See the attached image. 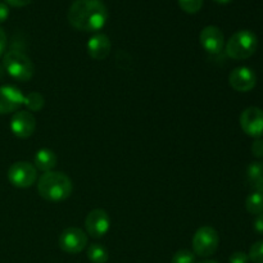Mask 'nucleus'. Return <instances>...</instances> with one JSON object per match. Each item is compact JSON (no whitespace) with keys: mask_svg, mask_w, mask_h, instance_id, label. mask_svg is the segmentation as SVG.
Returning a JSON list of instances; mask_svg holds the SVG:
<instances>
[{"mask_svg":"<svg viewBox=\"0 0 263 263\" xmlns=\"http://www.w3.org/2000/svg\"><path fill=\"white\" fill-rule=\"evenodd\" d=\"M68 22L84 32H97L108 21V9L102 0H74L68 9Z\"/></svg>","mask_w":263,"mask_h":263,"instance_id":"nucleus-1","label":"nucleus"},{"mask_svg":"<svg viewBox=\"0 0 263 263\" xmlns=\"http://www.w3.org/2000/svg\"><path fill=\"white\" fill-rule=\"evenodd\" d=\"M37 192L49 202H62L72 194V181L63 172H45L39 179Z\"/></svg>","mask_w":263,"mask_h":263,"instance_id":"nucleus-2","label":"nucleus"},{"mask_svg":"<svg viewBox=\"0 0 263 263\" xmlns=\"http://www.w3.org/2000/svg\"><path fill=\"white\" fill-rule=\"evenodd\" d=\"M258 48V39L256 33L249 30H240L234 33L225 45V51L231 59L244 61L256 53Z\"/></svg>","mask_w":263,"mask_h":263,"instance_id":"nucleus-3","label":"nucleus"},{"mask_svg":"<svg viewBox=\"0 0 263 263\" xmlns=\"http://www.w3.org/2000/svg\"><path fill=\"white\" fill-rule=\"evenodd\" d=\"M3 64L8 74L17 81H28L35 73V66L31 59L18 50L8 51L3 58Z\"/></svg>","mask_w":263,"mask_h":263,"instance_id":"nucleus-4","label":"nucleus"},{"mask_svg":"<svg viewBox=\"0 0 263 263\" xmlns=\"http://www.w3.org/2000/svg\"><path fill=\"white\" fill-rule=\"evenodd\" d=\"M218 246H220V236L217 230L212 226H202L195 231L193 236V251L194 254L202 258H207L215 254Z\"/></svg>","mask_w":263,"mask_h":263,"instance_id":"nucleus-5","label":"nucleus"},{"mask_svg":"<svg viewBox=\"0 0 263 263\" xmlns=\"http://www.w3.org/2000/svg\"><path fill=\"white\" fill-rule=\"evenodd\" d=\"M8 180L13 186L26 189L32 186L37 180V170L28 162H15L8 170Z\"/></svg>","mask_w":263,"mask_h":263,"instance_id":"nucleus-6","label":"nucleus"},{"mask_svg":"<svg viewBox=\"0 0 263 263\" xmlns=\"http://www.w3.org/2000/svg\"><path fill=\"white\" fill-rule=\"evenodd\" d=\"M59 248L69 254H77L87 246V234L79 228H68L59 235Z\"/></svg>","mask_w":263,"mask_h":263,"instance_id":"nucleus-7","label":"nucleus"},{"mask_svg":"<svg viewBox=\"0 0 263 263\" xmlns=\"http://www.w3.org/2000/svg\"><path fill=\"white\" fill-rule=\"evenodd\" d=\"M240 127L248 136L261 139L263 136V109L258 107H248L240 115Z\"/></svg>","mask_w":263,"mask_h":263,"instance_id":"nucleus-8","label":"nucleus"},{"mask_svg":"<svg viewBox=\"0 0 263 263\" xmlns=\"http://www.w3.org/2000/svg\"><path fill=\"white\" fill-rule=\"evenodd\" d=\"M85 228H86L87 235H90L91 238H103L104 235H107L110 229L109 216L104 210H100V208L90 211L85 220Z\"/></svg>","mask_w":263,"mask_h":263,"instance_id":"nucleus-9","label":"nucleus"},{"mask_svg":"<svg viewBox=\"0 0 263 263\" xmlns=\"http://www.w3.org/2000/svg\"><path fill=\"white\" fill-rule=\"evenodd\" d=\"M36 130V118L28 110H17L10 120V131L20 139H27Z\"/></svg>","mask_w":263,"mask_h":263,"instance_id":"nucleus-10","label":"nucleus"},{"mask_svg":"<svg viewBox=\"0 0 263 263\" xmlns=\"http://www.w3.org/2000/svg\"><path fill=\"white\" fill-rule=\"evenodd\" d=\"M199 43L208 54H220L225 46V35L216 26H207L199 33Z\"/></svg>","mask_w":263,"mask_h":263,"instance_id":"nucleus-11","label":"nucleus"},{"mask_svg":"<svg viewBox=\"0 0 263 263\" xmlns=\"http://www.w3.org/2000/svg\"><path fill=\"white\" fill-rule=\"evenodd\" d=\"M25 104V95L18 87L12 85L0 86V115L17 112Z\"/></svg>","mask_w":263,"mask_h":263,"instance_id":"nucleus-12","label":"nucleus"},{"mask_svg":"<svg viewBox=\"0 0 263 263\" xmlns=\"http://www.w3.org/2000/svg\"><path fill=\"white\" fill-rule=\"evenodd\" d=\"M229 84L235 91L248 92L256 86L257 76L249 67H238L229 74Z\"/></svg>","mask_w":263,"mask_h":263,"instance_id":"nucleus-13","label":"nucleus"},{"mask_svg":"<svg viewBox=\"0 0 263 263\" xmlns=\"http://www.w3.org/2000/svg\"><path fill=\"white\" fill-rule=\"evenodd\" d=\"M112 43L105 33H95L87 41V53L95 61H104L110 54Z\"/></svg>","mask_w":263,"mask_h":263,"instance_id":"nucleus-14","label":"nucleus"},{"mask_svg":"<svg viewBox=\"0 0 263 263\" xmlns=\"http://www.w3.org/2000/svg\"><path fill=\"white\" fill-rule=\"evenodd\" d=\"M57 161H58V158H57L55 153L49 148H43L37 151L35 154V158H33L36 170H40L43 172L53 171L57 166Z\"/></svg>","mask_w":263,"mask_h":263,"instance_id":"nucleus-15","label":"nucleus"},{"mask_svg":"<svg viewBox=\"0 0 263 263\" xmlns=\"http://www.w3.org/2000/svg\"><path fill=\"white\" fill-rule=\"evenodd\" d=\"M247 180L254 192L263 194V162H252L247 168Z\"/></svg>","mask_w":263,"mask_h":263,"instance_id":"nucleus-16","label":"nucleus"},{"mask_svg":"<svg viewBox=\"0 0 263 263\" xmlns=\"http://www.w3.org/2000/svg\"><path fill=\"white\" fill-rule=\"evenodd\" d=\"M246 210L251 215H261L263 213V194L262 193L253 192L246 199Z\"/></svg>","mask_w":263,"mask_h":263,"instance_id":"nucleus-17","label":"nucleus"},{"mask_svg":"<svg viewBox=\"0 0 263 263\" xmlns=\"http://www.w3.org/2000/svg\"><path fill=\"white\" fill-rule=\"evenodd\" d=\"M87 258L92 263H107L109 259V253L105 247L94 243L90 244L89 249H87Z\"/></svg>","mask_w":263,"mask_h":263,"instance_id":"nucleus-18","label":"nucleus"},{"mask_svg":"<svg viewBox=\"0 0 263 263\" xmlns=\"http://www.w3.org/2000/svg\"><path fill=\"white\" fill-rule=\"evenodd\" d=\"M44 104H45V99H44L43 95L40 92H30L27 97H25V104L28 108L30 112H39V110L43 109Z\"/></svg>","mask_w":263,"mask_h":263,"instance_id":"nucleus-19","label":"nucleus"},{"mask_svg":"<svg viewBox=\"0 0 263 263\" xmlns=\"http://www.w3.org/2000/svg\"><path fill=\"white\" fill-rule=\"evenodd\" d=\"M180 8L187 14H195L203 7V0H177Z\"/></svg>","mask_w":263,"mask_h":263,"instance_id":"nucleus-20","label":"nucleus"},{"mask_svg":"<svg viewBox=\"0 0 263 263\" xmlns=\"http://www.w3.org/2000/svg\"><path fill=\"white\" fill-rule=\"evenodd\" d=\"M171 263H195L194 252L189 249H180L174 254Z\"/></svg>","mask_w":263,"mask_h":263,"instance_id":"nucleus-21","label":"nucleus"},{"mask_svg":"<svg viewBox=\"0 0 263 263\" xmlns=\"http://www.w3.org/2000/svg\"><path fill=\"white\" fill-rule=\"evenodd\" d=\"M249 261L253 263H263V240H258L249 249Z\"/></svg>","mask_w":263,"mask_h":263,"instance_id":"nucleus-22","label":"nucleus"},{"mask_svg":"<svg viewBox=\"0 0 263 263\" xmlns=\"http://www.w3.org/2000/svg\"><path fill=\"white\" fill-rule=\"evenodd\" d=\"M230 263H249V257L248 254L244 253V252H235L230 256L229 259Z\"/></svg>","mask_w":263,"mask_h":263,"instance_id":"nucleus-23","label":"nucleus"},{"mask_svg":"<svg viewBox=\"0 0 263 263\" xmlns=\"http://www.w3.org/2000/svg\"><path fill=\"white\" fill-rule=\"evenodd\" d=\"M252 153L257 158H263V140L262 139H257L254 143L252 144Z\"/></svg>","mask_w":263,"mask_h":263,"instance_id":"nucleus-24","label":"nucleus"},{"mask_svg":"<svg viewBox=\"0 0 263 263\" xmlns=\"http://www.w3.org/2000/svg\"><path fill=\"white\" fill-rule=\"evenodd\" d=\"M9 17V8L4 3H0V23L5 22Z\"/></svg>","mask_w":263,"mask_h":263,"instance_id":"nucleus-25","label":"nucleus"},{"mask_svg":"<svg viewBox=\"0 0 263 263\" xmlns=\"http://www.w3.org/2000/svg\"><path fill=\"white\" fill-rule=\"evenodd\" d=\"M10 7H14V8H22L26 7V5L31 4L32 0H5Z\"/></svg>","mask_w":263,"mask_h":263,"instance_id":"nucleus-26","label":"nucleus"},{"mask_svg":"<svg viewBox=\"0 0 263 263\" xmlns=\"http://www.w3.org/2000/svg\"><path fill=\"white\" fill-rule=\"evenodd\" d=\"M254 230L258 234H263V213L257 216L254 220Z\"/></svg>","mask_w":263,"mask_h":263,"instance_id":"nucleus-27","label":"nucleus"},{"mask_svg":"<svg viewBox=\"0 0 263 263\" xmlns=\"http://www.w3.org/2000/svg\"><path fill=\"white\" fill-rule=\"evenodd\" d=\"M5 46H7V35H5L4 30L0 27V55L4 53Z\"/></svg>","mask_w":263,"mask_h":263,"instance_id":"nucleus-28","label":"nucleus"},{"mask_svg":"<svg viewBox=\"0 0 263 263\" xmlns=\"http://www.w3.org/2000/svg\"><path fill=\"white\" fill-rule=\"evenodd\" d=\"M215 3H217V4H221V5H225V4H229V3H231L233 0H213Z\"/></svg>","mask_w":263,"mask_h":263,"instance_id":"nucleus-29","label":"nucleus"},{"mask_svg":"<svg viewBox=\"0 0 263 263\" xmlns=\"http://www.w3.org/2000/svg\"><path fill=\"white\" fill-rule=\"evenodd\" d=\"M199 263H218L217 261H212V259H205V261H202Z\"/></svg>","mask_w":263,"mask_h":263,"instance_id":"nucleus-30","label":"nucleus"}]
</instances>
